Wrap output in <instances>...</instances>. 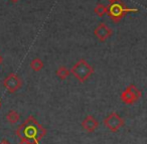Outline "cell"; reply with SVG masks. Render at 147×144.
<instances>
[{
	"label": "cell",
	"instance_id": "obj_3",
	"mask_svg": "<svg viewBox=\"0 0 147 144\" xmlns=\"http://www.w3.org/2000/svg\"><path fill=\"white\" fill-rule=\"evenodd\" d=\"M107 8H108L107 13H108L109 17H110L114 22H119V21H120L128 12H131V11H137L136 9L126 8L125 5L121 2L120 0H116V1H114V2H111L110 5H109Z\"/></svg>",
	"mask_w": 147,
	"mask_h": 144
},
{
	"label": "cell",
	"instance_id": "obj_16",
	"mask_svg": "<svg viewBox=\"0 0 147 144\" xmlns=\"http://www.w3.org/2000/svg\"><path fill=\"white\" fill-rule=\"evenodd\" d=\"M11 2H13V3H16V2H18L19 0H10Z\"/></svg>",
	"mask_w": 147,
	"mask_h": 144
},
{
	"label": "cell",
	"instance_id": "obj_13",
	"mask_svg": "<svg viewBox=\"0 0 147 144\" xmlns=\"http://www.w3.org/2000/svg\"><path fill=\"white\" fill-rule=\"evenodd\" d=\"M18 144H34V142L29 139H26V138H21Z\"/></svg>",
	"mask_w": 147,
	"mask_h": 144
},
{
	"label": "cell",
	"instance_id": "obj_4",
	"mask_svg": "<svg viewBox=\"0 0 147 144\" xmlns=\"http://www.w3.org/2000/svg\"><path fill=\"white\" fill-rule=\"evenodd\" d=\"M142 96L141 91L135 85H130L121 94V101L126 105H132L136 103Z\"/></svg>",
	"mask_w": 147,
	"mask_h": 144
},
{
	"label": "cell",
	"instance_id": "obj_8",
	"mask_svg": "<svg viewBox=\"0 0 147 144\" xmlns=\"http://www.w3.org/2000/svg\"><path fill=\"white\" fill-rule=\"evenodd\" d=\"M99 126V122L94 116L92 115H88L82 122V127L85 131L89 132V133H92L95 132L97 130Z\"/></svg>",
	"mask_w": 147,
	"mask_h": 144
},
{
	"label": "cell",
	"instance_id": "obj_9",
	"mask_svg": "<svg viewBox=\"0 0 147 144\" xmlns=\"http://www.w3.org/2000/svg\"><path fill=\"white\" fill-rule=\"evenodd\" d=\"M6 120L11 124H15L20 120V115L15 110H10L6 115Z\"/></svg>",
	"mask_w": 147,
	"mask_h": 144
},
{
	"label": "cell",
	"instance_id": "obj_18",
	"mask_svg": "<svg viewBox=\"0 0 147 144\" xmlns=\"http://www.w3.org/2000/svg\"><path fill=\"white\" fill-rule=\"evenodd\" d=\"M0 108H1V102H0Z\"/></svg>",
	"mask_w": 147,
	"mask_h": 144
},
{
	"label": "cell",
	"instance_id": "obj_17",
	"mask_svg": "<svg viewBox=\"0 0 147 144\" xmlns=\"http://www.w3.org/2000/svg\"><path fill=\"white\" fill-rule=\"evenodd\" d=\"M114 1H116V0H109V2H114Z\"/></svg>",
	"mask_w": 147,
	"mask_h": 144
},
{
	"label": "cell",
	"instance_id": "obj_5",
	"mask_svg": "<svg viewBox=\"0 0 147 144\" xmlns=\"http://www.w3.org/2000/svg\"><path fill=\"white\" fill-rule=\"evenodd\" d=\"M124 119L116 112L111 113L108 117L104 119V125L108 128L111 132H117L120 128L124 126Z\"/></svg>",
	"mask_w": 147,
	"mask_h": 144
},
{
	"label": "cell",
	"instance_id": "obj_1",
	"mask_svg": "<svg viewBox=\"0 0 147 144\" xmlns=\"http://www.w3.org/2000/svg\"><path fill=\"white\" fill-rule=\"evenodd\" d=\"M47 134V129L38 123L33 116H29L21 125L16 129V135L19 138H26L34 142V144H39V141Z\"/></svg>",
	"mask_w": 147,
	"mask_h": 144
},
{
	"label": "cell",
	"instance_id": "obj_6",
	"mask_svg": "<svg viewBox=\"0 0 147 144\" xmlns=\"http://www.w3.org/2000/svg\"><path fill=\"white\" fill-rule=\"evenodd\" d=\"M22 86V81L21 79L14 73H11L7 76L3 81V87L9 92V93L13 94L17 92Z\"/></svg>",
	"mask_w": 147,
	"mask_h": 144
},
{
	"label": "cell",
	"instance_id": "obj_11",
	"mask_svg": "<svg viewBox=\"0 0 147 144\" xmlns=\"http://www.w3.org/2000/svg\"><path fill=\"white\" fill-rule=\"evenodd\" d=\"M71 75V71L69 69H67L65 67L61 66L59 69L57 70V76L61 80H65L67 79V77Z\"/></svg>",
	"mask_w": 147,
	"mask_h": 144
},
{
	"label": "cell",
	"instance_id": "obj_10",
	"mask_svg": "<svg viewBox=\"0 0 147 144\" xmlns=\"http://www.w3.org/2000/svg\"><path fill=\"white\" fill-rule=\"evenodd\" d=\"M30 68L32 71L34 72H39L42 70L43 68V62L41 61L39 57H35V59H33L32 61L30 62Z\"/></svg>",
	"mask_w": 147,
	"mask_h": 144
},
{
	"label": "cell",
	"instance_id": "obj_14",
	"mask_svg": "<svg viewBox=\"0 0 147 144\" xmlns=\"http://www.w3.org/2000/svg\"><path fill=\"white\" fill-rule=\"evenodd\" d=\"M0 144H11V143L9 141H7V140L3 139V140H1V141H0Z\"/></svg>",
	"mask_w": 147,
	"mask_h": 144
},
{
	"label": "cell",
	"instance_id": "obj_7",
	"mask_svg": "<svg viewBox=\"0 0 147 144\" xmlns=\"http://www.w3.org/2000/svg\"><path fill=\"white\" fill-rule=\"evenodd\" d=\"M94 33L99 41H105L112 35V29L107 26L105 23H100L94 30Z\"/></svg>",
	"mask_w": 147,
	"mask_h": 144
},
{
	"label": "cell",
	"instance_id": "obj_2",
	"mask_svg": "<svg viewBox=\"0 0 147 144\" xmlns=\"http://www.w3.org/2000/svg\"><path fill=\"white\" fill-rule=\"evenodd\" d=\"M93 73H94V69L84 59L77 62L71 69V74L81 83L86 82L93 75Z\"/></svg>",
	"mask_w": 147,
	"mask_h": 144
},
{
	"label": "cell",
	"instance_id": "obj_15",
	"mask_svg": "<svg viewBox=\"0 0 147 144\" xmlns=\"http://www.w3.org/2000/svg\"><path fill=\"white\" fill-rule=\"evenodd\" d=\"M2 63H3V57L1 55H0V66L2 65Z\"/></svg>",
	"mask_w": 147,
	"mask_h": 144
},
{
	"label": "cell",
	"instance_id": "obj_12",
	"mask_svg": "<svg viewBox=\"0 0 147 144\" xmlns=\"http://www.w3.org/2000/svg\"><path fill=\"white\" fill-rule=\"evenodd\" d=\"M107 10H108V8H107L106 5H104V4H98L96 7H95L94 12L96 13V14L98 15V16L102 17V16H104V15L107 13Z\"/></svg>",
	"mask_w": 147,
	"mask_h": 144
}]
</instances>
